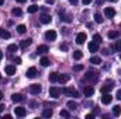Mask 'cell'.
<instances>
[{
    "mask_svg": "<svg viewBox=\"0 0 121 119\" xmlns=\"http://www.w3.org/2000/svg\"><path fill=\"white\" fill-rule=\"evenodd\" d=\"M85 77H86V80H89L90 83H96V81L99 80V73H97V71H93V70H89Z\"/></svg>",
    "mask_w": 121,
    "mask_h": 119,
    "instance_id": "1",
    "label": "cell"
},
{
    "mask_svg": "<svg viewBox=\"0 0 121 119\" xmlns=\"http://www.w3.org/2000/svg\"><path fill=\"white\" fill-rule=\"evenodd\" d=\"M86 39H87V35H86L85 32H79V34L76 35V44H78V45L85 44V42H86Z\"/></svg>",
    "mask_w": 121,
    "mask_h": 119,
    "instance_id": "2",
    "label": "cell"
},
{
    "mask_svg": "<svg viewBox=\"0 0 121 119\" xmlns=\"http://www.w3.org/2000/svg\"><path fill=\"white\" fill-rule=\"evenodd\" d=\"M60 94V90L58 87H55V86H52V87H49V97H52V98H58Z\"/></svg>",
    "mask_w": 121,
    "mask_h": 119,
    "instance_id": "3",
    "label": "cell"
},
{
    "mask_svg": "<svg viewBox=\"0 0 121 119\" xmlns=\"http://www.w3.org/2000/svg\"><path fill=\"white\" fill-rule=\"evenodd\" d=\"M14 114H16L17 116L23 118V116H26V115H27V109H26V108H23V107H17V108H14Z\"/></svg>",
    "mask_w": 121,
    "mask_h": 119,
    "instance_id": "4",
    "label": "cell"
},
{
    "mask_svg": "<svg viewBox=\"0 0 121 119\" xmlns=\"http://www.w3.org/2000/svg\"><path fill=\"white\" fill-rule=\"evenodd\" d=\"M62 92L66 94V95H69V97H79V92H78L75 88H63Z\"/></svg>",
    "mask_w": 121,
    "mask_h": 119,
    "instance_id": "5",
    "label": "cell"
},
{
    "mask_svg": "<svg viewBox=\"0 0 121 119\" xmlns=\"http://www.w3.org/2000/svg\"><path fill=\"white\" fill-rule=\"evenodd\" d=\"M45 39L47 41H55L56 39V32L54 30H49L45 32Z\"/></svg>",
    "mask_w": 121,
    "mask_h": 119,
    "instance_id": "6",
    "label": "cell"
},
{
    "mask_svg": "<svg viewBox=\"0 0 121 119\" xmlns=\"http://www.w3.org/2000/svg\"><path fill=\"white\" fill-rule=\"evenodd\" d=\"M39 21H41L42 24H49V23L52 21V18H51V16H49V14L44 13V14H41V16H39Z\"/></svg>",
    "mask_w": 121,
    "mask_h": 119,
    "instance_id": "7",
    "label": "cell"
},
{
    "mask_svg": "<svg viewBox=\"0 0 121 119\" xmlns=\"http://www.w3.org/2000/svg\"><path fill=\"white\" fill-rule=\"evenodd\" d=\"M30 92L32 95H38L41 92V86L39 84H31L30 86Z\"/></svg>",
    "mask_w": 121,
    "mask_h": 119,
    "instance_id": "8",
    "label": "cell"
},
{
    "mask_svg": "<svg viewBox=\"0 0 121 119\" xmlns=\"http://www.w3.org/2000/svg\"><path fill=\"white\" fill-rule=\"evenodd\" d=\"M104 14H106L107 18H113V17L116 16V10H114L113 7H106V8H104Z\"/></svg>",
    "mask_w": 121,
    "mask_h": 119,
    "instance_id": "9",
    "label": "cell"
},
{
    "mask_svg": "<svg viewBox=\"0 0 121 119\" xmlns=\"http://www.w3.org/2000/svg\"><path fill=\"white\" fill-rule=\"evenodd\" d=\"M59 17L62 21H65V23H70L72 21V16H68V14H65V11L63 10H60L59 11Z\"/></svg>",
    "mask_w": 121,
    "mask_h": 119,
    "instance_id": "10",
    "label": "cell"
},
{
    "mask_svg": "<svg viewBox=\"0 0 121 119\" xmlns=\"http://www.w3.org/2000/svg\"><path fill=\"white\" fill-rule=\"evenodd\" d=\"M37 74H38V71H37V69H35V67H30V69L27 70V73H26V76H27L28 79H34Z\"/></svg>",
    "mask_w": 121,
    "mask_h": 119,
    "instance_id": "11",
    "label": "cell"
},
{
    "mask_svg": "<svg viewBox=\"0 0 121 119\" xmlns=\"http://www.w3.org/2000/svg\"><path fill=\"white\" fill-rule=\"evenodd\" d=\"M31 44H32V39L31 38H27V39H23L21 42H20V48L21 49H26V48H28Z\"/></svg>",
    "mask_w": 121,
    "mask_h": 119,
    "instance_id": "12",
    "label": "cell"
},
{
    "mask_svg": "<svg viewBox=\"0 0 121 119\" xmlns=\"http://www.w3.org/2000/svg\"><path fill=\"white\" fill-rule=\"evenodd\" d=\"M111 99H113V97H111L108 92L103 94V97H101V102H103V104H106V105H107V104H110V102H111Z\"/></svg>",
    "mask_w": 121,
    "mask_h": 119,
    "instance_id": "13",
    "label": "cell"
},
{
    "mask_svg": "<svg viewBox=\"0 0 121 119\" xmlns=\"http://www.w3.org/2000/svg\"><path fill=\"white\" fill-rule=\"evenodd\" d=\"M83 92H85V95H86V97H91V95L94 94V88H93L91 86H86L85 90H83Z\"/></svg>",
    "mask_w": 121,
    "mask_h": 119,
    "instance_id": "14",
    "label": "cell"
},
{
    "mask_svg": "<svg viewBox=\"0 0 121 119\" xmlns=\"http://www.w3.org/2000/svg\"><path fill=\"white\" fill-rule=\"evenodd\" d=\"M6 73L9 74V76H13V74H16V66H11V64H9V66H6Z\"/></svg>",
    "mask_w": 121,
    "mask_h": 119,
    "instance_id": "15",
    "label": "cell"
},
{
    "mask_svg": "<svg viewBox=\"0 0 121 119\" xmlns=\"http://www.w3.org/2000/svg\"><path fill=\"white\" fill-rule=\"evenodd\" d=\"M11 99H13V102H23L24 101V97L21 94H13L11 95Z\"/></svg>",
    "mask_w": 121,
    "mask_h": 119,
    "instance_id": "16",
    "label": "cell"
},
{
    "mask_svg": "<svg viewBox=\"0 0 121 119\" xmlns=\"http://www.w3.org/2000/svg\"><path fill=\"white\" fill-rule=\"evenodd\" d=\"M89 51L93 52V53H94V52H97V51H99V44H97V42H94V41L90 42V44H89Z\"/></svg>",
    "mask_w": 121,
    "mask_h": 119,
    "instance_id": "17",
    "label": "cell"
},
{
    "mask_svg": "<svg viewBox=\"0 0 121 119\" xmlns=\"http://www.w3.org/2000/svg\"><path fill=\"white\" fill-rule=\"evenodd\" d=\"M49 49H48V46L47 45H39L38 48H37V52L38 53H41V55H44V53H47Z\"/></svg>",
    "mask_w": 121,
    "mask_h": 119,
    "instance_id": "18",
    "label": "cell"
},
{
    "mask_svg": "<svg viewBox=\"0 0 121 119\" xmlns=\"http://www.w3.org/2000/svg\"><path fill=\"white\" fill-rule=\"evenodd\" d=\"M69 79H70V76H69V74H59V77H58V81L63 84V83L69 81Z\"/></svg>",
    "mask_w": 121,
    "mask_h": 119,
    "instance_id": "19",
    "label": "cell"
},
{
    "mask_svg": "<svg viewBox=\"0 0 121 119\" xmlns=\"http://www.w3.org/2000/svg\"><path fill=\"white\" fill-rule=\"evenodd\" d=\"M90 63L91 64H100V63H101V58L94 55V56H91L90 58Z\"/></svg>",
    "mask_w": 121,
    "mask_h": 119,
    "instance_id": "20",
    "label": "cell"
},
{
    "mask_svg": "<svg viewBox=\"0 0 121 119\" xmlns=\"http://www.w3.org/2000/svg\"><path fill=\"white\" fill-rule=\"evenodd\" d=\"M118 36H120V32L118 31H110L108 32V38L110 39H117Z\"/></svg>",
    "mask_w": 121,
    "mask_h": 119,
    "instance_id": "21",
    "label": "cell"
},
{
    "mask_svg": "<svg viewBox=\"0 0 121 119\" xmlns=\"http://www.w3.org/2000/svg\"><path fill=\"white\" fill-rule=\"evenodd\" d=\"M58 77H59V74L54 71V73L49 74V81H51V83H56V81H58Z\"/></svg>",
    "mask_w": 121,
    "mask_h": 119,
    "instance_id": "22",
    "label": "cell"
},
{
    "mask_svg": "<svg viewBox=\"0 0 121 119\" xmlns=\"http://www.w3.org/2000/svg\"><path fill=\"white\" fill-rule=\"evenodd\" d=\"M0 36L4 38V39H9V38H10V32L6 31V30H3V28H0Z\"/></svg>",
    "mask_w": 121,
    "mask_h": 119,
    "instance_id": "23",
    "label": "cell"
},
{
    "mask_svg": "<svg viewBox=\"0 0 121 119\" xmlns=\"http://www.w3.org/2000/svg\"><path fill=\"white\" fill-rule=\"evenodd\" d=\"M11 14H13V16H16V17H20V16H23V11H21V8L16 7V8H13V10H11Z\"/></svg>",
    "mask_w": 121,
    "mask_h": 119,
    "instance_id": "24",
    "label": "cell"
},
{
    "mask_svg": "<svg viewBox=\"0 0 121 119\" xmlns=\"http://www.w3.org/2000/svg\"><path fill=\"white\" fill-rule=\"evenodd\" d=\"M27 11H28L30 14H34V13H37V11H38V6H37V4H31L30 7L27 8Z\"/></svg>",
    "mask_w": 121,
    "mask_h": 119,
    "instance_id": "25",
    "label": "cell"
},
{
    "mask_svg": "<svg viewBox=\"0 0 121 119\" xmlns=\"http://www.w3.org/2000/svg\"><path fill=\"white\" fill-rule=\"evenodd\" d=\"M39 63H41V66L47 67V66H49V59H48L47 56H42V58H41V60H39Z\"/></svg>",
    "mask_w": 121,
    "mask_h": 119,
    "instance_id": "26",
    "label": "cell"
},
{
    "mask_svg": "<svg viewBox=\"0 0 121 119\" xmlns=\"http://www.w3.org/2000/svg\"><path fill=\"white\" fill-rule=\"evenodd\" d=\"M94 21H96V23H99V24H101V23L104 21V18H103V16H101V14L96 13V14H94Z\"/></svg>",
    "mask_w": 121,
    "mask_h": 119,
    "instance_id": "27",
    "label": "cell"
},
{
    "mask_svg": "<svg viewBox=\"0 0 121 119\" xmlns=\"http://www.w3.org/2000/svg\"><path fill=\"white\" fill-rule=\"evenodd\" d=\"M52 114H54L52 109H44V111H42V116H44V118H51Z\"/></svg>",
    "mask_w": 121,
    "mask_h": 119,
    "instance_id": "28",
    "label": "cell"
},
{
    "mask_svg": "<svg viewBox=\"0 0 121 119\" xmlns=\"http://www.w3.org/2000/svg\"><path fill=\"white\" fill-rule=\"evenodd\" d=\"M82 56H83V53H82V51H75V52H73V59H75V60H79V59H82Z\"/></svg>",
    "mask_w": 121,
    "mask_h": 119,
    "instance_id": "29",
    "label": "cell"
},
{
    "mask_svg": "<svg viewBox=\"0 0 121 119\" xmlns=\"http://www.w3.org/2000/svg\"><path fill=\"white\" fill-rule=\"evenodd\" d=\"M7 51H9V52H17V51H18V45H16V44H11V45H9Z\"/></svg>",
    "mask_w": 121,
    "mask_h": 119,
    "instance_id": "30",
    "label": "cell"
},
{
    "mask_svg": "<svg viewBox=\"0 0 121 119\" xmlns=\"http://www.w3.org/2000/svg\"><path fill=\"white\" fill-rule=\"evenodd\" d=\"M113 114H114L116 116H120V114H121V107L120 105H116V107L113 108Z\"/></svg>",
    "mask_w": 121,
    "mask_h": 119,
    "instance_id": "31",
    "label": "cell"
},
{
    "mask_svg": "<svg viewBox=\"0 0 121 119\" xmlns=\"http://www.w3.org/2000/svg\"><path fill=\"white\" fill-rule=\"evenodd\" d=\"M66 105H68V108H69V109H76V107H78V104H76L75 101H68V102H66Z\"/></svg>",
    "mask_w": 121,
    "mask_h": 119,
    "instance_id": "32",
    "label": "cell"
},
{
    "mask_svg": "<svg viewBox=\"0 0 121 119\" xmlns=\"http://www.w3.org/2000/svg\"><path fill=\"white\" fill-rule=\"evenodd\" d=\"M26 31H27V28H26L24 24H20V25L17 27V32H18V34H24Z\"/></svg>",
    "mask_w": 121,
    "mask_h": 119,
    "instance_id": "33",
    "label": "cell"
},
{
    "mask_svg": "<svg viewBox=\"0 0 121 119\" xmlns=\"http://www.w3.org/2000/svg\"><path fill=\"white\" fill-rule=\"evenodd\" d=\"M93 41L97 42V44H100V42H101V35H100V34H94V35H93Z\"/></svg>",
    "mask_w": 121,
    "mask_h": 119,
    "instance_id": "34",
    "label": "cell"
},
{
    "mask_svg": "<svg viewBox=\"0 0 121 119\" xmlns=\"http://www.w3.org/2000/svg\"><path fill=\"white\" fill-rule=\"evenodd\" d=\"M60 116H63V118H69L70 115H69V112H68L66 109H62V111H60Z\"/></svg>",
    "mask_w": 121,
    "mask_h": 119,
    "instance_id": "35",
    "label": "cell"
},
{
    "mask_svg": "<svg viewBox=\"0 0 121 119\" xmlns=\"http://www.w3.org/2000/svg\"><path fill=\"white\" fill-rule=\"evenodd\" d=\"M110 90H111V86H104V87H101V92L106 94V92H108Z\"/></svg>",
    "mask_w": 121,
    "mask_h": 119,
    "instance_id": "36",
    "label": "cell"
},
{
    "mask_svg": "<svg viewBox=\"0 0 121 119\" xmlns=\"http://www.w3.org/2000/svg\"><path fill=\"white\" fill-rule=\"evenodd\" d=\"M114 49H116L117 52H120L121 51V41H117V44L114 45Z\"/></svg>",
    "mask_w": 121,
    "mask_h": 119,
    "instance_id": "37",
    "label": "cell"
},
{
    "mask_svg": "<svg viewBox=\"0 0 121 119\" xmlns=\"http://www.w3.org/2000/svg\"><path fill=\"white\" fill-rule=\"evenodd\" d=\"M73 69H75L76 71H80V70H83V66H82V64H76Z\"/></svg>",
    "mask_w": 121,
    "mask_h": 119,
    "instance_id": "38",
    "label": "cell"
},
{
    "mask_svg": "<svg viewBox=\"0 0 121 119\" xmlns=\"http://www.w3.org/2000/svg\"><path fill=\"white\" fill-rule=\"evenodd\" d=\"M59 49L60 51H68V45H66V44H62L59 46Z\"/></svg>",
    "mask_w": 121,
    "mask_h": 119,
    "instance_id": "39",
    "label": "cell"
},
{
    "mask_svg": "<svg viewBox=\"0 0 121 119\" xmlns=\"http://www.w3.org/2000/svg\"><path fill=\"white\" fill-rule=\"evenodd\" d=\"M14 63H17V64H20V63H21V59H20V58H16V59H14Z\"/></svg>",
    "mask_w": 121,
    "mask_h": 119,
    "instance_id": "40",
    "label": "cell"
},
{
    "mask_svg": "<svg viewBox=\"0 0 121 119\" xmlns=\"http://www.w3.org/2000/svg\"><path fill=\"white\" fill-rule=\"evenodd\" d=\"M45 3H47V4H54L55 0H45Z\"/></svg>",
    "mask_w": 121,
    "mask_h": 119,
    "instance_id": "41",
    "label": "cell"
},
{
    "mask_svg": "<svg viewBox=\"0 0 121 119\" xmlns=\"http://www.w3.org/2000/svg\"><path fill=\"white\" fill-rule=\"evenodd\" d=\"M69 3L73 4V6H76V4H78V0H69Z\"/></svg>",
    "mask_w": 121,
    "mask_h": 119,
    "instance_id": "42",
    "label": "cell"
},
{
    "mask_svg": "<svg viewBox=\"0 0 121 119\" xmlns=\"http://www.w3.org/2000/svg\"><path fill=\"white\" fill-rule=\"evenodd\" d=\"M91 1H93V0H83V4H86V6H87V4H90Z\"/></svg>",
    "mask_w": 121,
    "mask_h": 119,
    "instance_id": "43",
    "label": "cell"
},
{
    "mask_svg": "<svg viewBox=\"0 0 121 119\" xmlns=\"http://www.w3.org/2000/svg\"><path fill=\"white\" fill-rule=\"evenodd\" d=\"M86 118H87V119H91V118H94V115H93V114H87V115H86Z\"/></svg>",
    "mask_w": 121,
    "mask_h": 119,
    "instance_id": "44",
    "label": "cell"
},
{
    "mask_svg": "<svg viewBox=\"0 0 121 119\" xmlns=\"http://www.w3.org/2000/svg\"><path fill=\"white\" fill-rule=\"evenodd\" d=\"M4 108H6V107H4L3 104H0V112H3V111H4Z\"/></svg>",
    "mask_w": 121,
    "mask_h": 119,
    "instance_id": "45",
    "label": "cell"
},
{
    "mask_svg": "<svg viewBox=\"0 0 121 119\" xmlns=\"http://www.w3.org/2000/svg\"><path fill=\"white\" fill-rule=\"evenodd\" d=\"M117 98H120V99H121V90L117 91Z\"/></svg>",
    "mask_w": 121,
    "mask_h": 119,
    "instance_id": "46",
    "label": "cell"
},
{
    "mask_svg": "<svg viewBox=\"0 0 121 119\" xmlns=\"http://www.w3.org/2000/svg\"><path fill=\"white\" fill-rule=\"evenodd\" d=\"M16 1H17V3H20V4H23V3H26L27 0H16Z\"/></svg>",
    "mask_w": 121,
    "mask_h": 119,
    "instance_id": "47",
    "label": "cell"
},
{
    "mask_svg": "<svg viewBox=\"0 0 121 119\" xmlns=\"http://www.w3.org/2000/svg\"><path fill=\"white\" fill-rule=\"evenodd\" d=\"M3 59V52H1V51H0V60Z\"/></svg>",
    "mask_w": 121,
    "mask_h": 119,
    "instance_id": "48",
    "label": "cell"
},
{
    "mask_svg": "<svg viewBox=\"0 0 121 119\" xmlns=\"http://www.w3.org/2000/svg\"><path fill=\"white\" fill-rule=\"evenodd\" d=\"M4 4V0H0V6H3Z\"/></svg>",
    "mask_w": 121,
    "mask_h": 119,
    "instance_id": "49",
    "label": "cell"
},
{
    "mask_svg": "<svg viewBox=\"0 0 121 119\" xmlns=\"http://www.w3.org/2000/svg\"><path fill=\"white\" fill-rule=\"evenodd\" d=\"M1 98H3V92L0 91V101H1Z\"/></svg>",
    "mask_w": 121,
    "mask_h": 119,
    "instance_id": "50",
    "label": "cell"
},
{
    "mask_svg": "<svg viewBox=\"0 0 121 119\" xmlns=\"http://www.w3.org/2000/svg\"><path fill=\"white\" fill-rule=\"evenodd\" d=\"M97 3H99V4H101V3H103V0H97Z\"/></svg>",
    "mask_w": 121,
    "mask_h": 119,
    "instance_id": "51",
    "label": "cell"
},
{
    "mask_svg": "<svg viewBox=\"0 0 121 119\" xmlns=\"http://www.w3.org/2000/svg\"><path fill=\"white\" fill-rule=\"evenodd\" d=\"M108 1H116V0H108Z\"/></svg>",
    "mask_w": 121,
    "mask_h": 119,
    "instance_id": "52",
    "label": "cell"
},
{
    "mask_svg": "<svg viewBox=\"0 0 121 119\" xmlns=\"http://www.w3.org/2000/svg\"><path fill=\"white\" fill-rule=\"evenodd\" d=\"M0 80H1V74H0Z\"/></svg>",
    "mask_w": 121,
    "mask_h": 119,
    "instance_id": "53",
    "label": "cell"
},
{
    "mask_svg": "<svg viewBox=\"0 0 121 119\" xmlns=\"http://www.w3.org/2000/svg\"><path fill=\"white\" fill-rule=\"evenodd\" d=\"M120 59H121V55H120Z\"/></svg>",
    "mask_w": 121,
    "mask_h": 119,
    "instance_id": "54",
    "label": "cell"
}]
</instances>
